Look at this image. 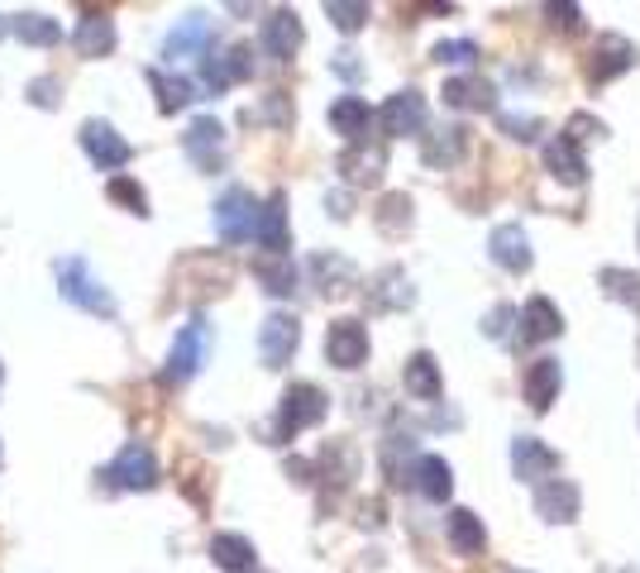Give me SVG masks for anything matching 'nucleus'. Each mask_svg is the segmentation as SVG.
<instances>
[{"label":"nucleus","instance_id":"obj_4","mask_svg":"<svg viewBox=\"0 0 640 573\" xmlns=\"http://www.w3.org/2000/svg\"><path fill=\"white\" fill-rule=\"evenodd\" d=\"M254 230H258V201L244 187H230L216 201V234L225 244H244V239H254Z\"/></svg>","mask_w":640,"mask_h":573},{"label":"nucleus","instance_id":"obj_22","mask_svg":"<svg viewBox=\"0 0 640 573\" xmlns=\"http://www.w3.org/2000/svg\"><path fill=\"white\" fill-rule=\"evenodd\" d=\"M211 559H216V569H225V573H254L258 569V554L244 536H216Z\"/></svg>","mask_w":640,"mask_h":573},{"label":"nucleus","instance_id":"obj_19","mask_svg":"<svg viewBox=\"0 0 640 573\" xmlns=\"http://www.w3.org/2000/svg\"><path fill=\"white\" fill-rule=\"evenodd\" d=\"M545 167H550V173H555L559 182H565V187H579L583 173H587V167H583V153L573 149V139H569V135H559V139L545 143Z\"/></svg>","mask_w":640,"mask_h":573},{"label":"nucleus","instance_id":"obj_37","mask_svg":"<svg viewBox=\"0 0 640 573\" xmlns=\"http://www.w3.org/2000/svg\"><path fill=\"white\" fill-rule=\"evenodd\" d=\"M30 101H34V106H48V110H58V82H54V77H44V82H34V86H30Z\"/></svg>","mask_w":640,"mask_h":573},{"label":"nucleus","instance_id":"obj_9","mask_svg":"<svg viewBox=\"0 0 640 573\" xmlns=\"http://www.w3.org/2000/svg\"><path fill=\"white\" fill-rule=\"evenodd\" d=\"M72 44H77V54H82V58H106V54H115V20L106 15V10L86 5L82 20H77V30H72Z\"/></svg>","mask_w":640,"mask_h":573},{"label":"nucleus","instance_id":"obj_26","mask_svg":"<svg viewBox=\"0 0 640 573\" xmlns=\"http://www.w3.org/2000/svg\"><path fill=\"white\" fill-rule=\"evenodd\" d=\"M258 244H264L268 254H287V201L272 197L268 206H258Z\"/></svg>","mask_w":640,"mask_h":573},{"label":"nucleus","instance_id":"obj_21","mask_svg":"<svg viewBox=\"0 0 640 573\" xmlns=\"http://www.w3.org/2000/svg\"><path fill=\"white\" fill-rule=\"evenodd\" d=\"M521 320H526V330H521V335H526L531 344L555 340V335L565 330V320H559V306L550 302V296H531V302H526V316H521Z\"/></svg>","mask_w":640,"mask_h":573},{"label":"nucleus","instance_id":"obj_27","mask_svg":"<svg viewBox=\"0 0 640 573\" xmlns=\"http://www.w3.org/2000/svg\"><path fill=\"white\" fill-rule=\"evenodd\" d=\"M369 120H373V115H369V106H363V101L359 96H339L335 101V106H330V125H335V135H345L349 143H363V135H369Z\"/></svg>","mask_w":640,"mask_h":573},{"label":"nucleus","instance_id":"obj_6","mask_svg":"<svg viewBox=\"0 0 640 573\" xmlns=\"http://www.w3.org/2000/svg\"><path fill=\"white\" fill-rule=\"evenodd\" d=\"M296 344H302V325H296V316H287V311L268 316L264 330H258V354H264L268 369H282V363H292Z\"/></svg>","mask_w":640,"mask_h":573},{"label":"nucleus","instance_id":"obj_36","mask_svg":"<svg viewBox=\"0 0 640 573\" xmlns=\"http://www.w3.org/2000/svg\"><path fill=\"white\" fill-rule=\"evenodd\" d=\"M435 58L440 62H474L478 48L468 44V38H454V44H435Z\"/></svg>","mask_w":640,"mask_h":573},{"label":"nucleus","instance_id":"obj_2","mask_svg":"<svg viewBox=\"0 0 640 573\" xmlns=\"http://www.w3.org/2000/svg\"><path fill=\"white\" fill-rule=\"evenodd\" d=\"M58 286H62V296H68L72 306L91 311V316H101V320L115 316V296L96 278H91L86 258H62V264H58Z\"/></svg>","mask_w":640,"mask_h":573},{"label":"nucleus","instance_id":"obj_13","mask_svg":"<svg viewBox=\"0 0 640 573\" xmlns=\"http://www.w3.org/2000/svg\"><path fill=\"white\" fill-rule=\"evenodd\" d=\"M249 72H254V54L244 44H234L225 48V54H216V58H206V86L211 91H225L234 82H249Z\"/></svg>","mask_w":640,"mask_h":573},{"label":"nucleus","instance_id":"obj_12","mask_svg":"<svg viewBox=\"0 0 640 573\" xmlns=\"http://www.w3.org/2000/svg\"><path fill=\"white\" fill-rule=\"evenodd\" d=\"M206 44H211V24H206V15H187L173 34L163 38V58H167V62L201 58V54H206Z\"/></svg>","mask_w":640,"mask_h":573},{"label":"nucleus","instance_id":"obj_30","mask_svg":"<svg viewBox=\"0 0 640 573\" xmlns=\"http://www.w3.org/2000/svg\"><path fill=\"white\" fill-rule=\"evenodd\" d=\"M15 34L24 38V44H34V48H54L62 30H58V20L54 15H34V10H24V15H15Z\"/></svg>","mask_w":640,"mask_h":573},{"label":"nucleus","instance_id":"obj_29","mask_svg":"<svg viewBox=\"0 0 640 573\" xmlns=\"http://www.w3.org/2000/svg\"><path fill=\"white\" fill-rule=\"evenodd\" d=\"M254 272H258V282H264L272 296L296 292V268L287 264V254H264V258L254 264Z\"/></svg>","mask_w":640,"mask_h":573},{"label":"nucleus","instance_id":"obj_8","mask_svg":"<svg viewBox=\"0 0 640 573\" xmlns=\"http://www.w3.org/2000/svg\"><path fill=\"white\" fill-rule=\"evenodd\" d=\"M325 354H330L335 369H359L369 359V330H363V320H335L330 335H325Z\"/></svg>","mask_w":640,"mask_h":573},{"label":"nucleus","instance_id":"obj_35","mask_svg":"<svg viewBox=\"0 0 640 573\" xmlns=\"http://www.w3.org/2000/svg\"><path fill=\"white\" fill-rule=\"evenodd\" d=\"M325 15H330L345 34H354V30H363V20H369V5H345V0H330V5H325Z\"/></svg>","mask_w":640,"mask_h":573},{"label":"nucleus","instance_id":"obj_3","mask_svg":"<svg viewBox=\"0 0 640 573\" xmlns=\"http://www.w3.org/2000/svg\"><path fill=\"white\" fill-rule=\"evenodd\" d=\"M206 349H211V330H206L201 316H191L187 325H182V335L173 340V354H167L163 377H167V383H187L191 373H201Z\"/></svg>","mask_w":640,"mask_h":573},{"label":"nucleus","instance_id":"obj_33","mask_svg":"<svg viewBox=\"0 0 640 573\" xmlns=\"http://www.w3.org/2000/svg\"><path fill=\"white\" fill-rule=\"evenodd\" d=\"M106 197L115 201V206H125L129 215H149V197H143V187L135 177H125V173H115L110 182H106Z\"/></svg>","mask_w":640,"mask_h":573},{"label":"nucleus","instance_id":"obj_39","mask_svg":"<svg viewBox=\"0 0 640 573\" xmlns=\"http://www.w3.org/2000/svg\"><path fill=\"white\" fill-rule=\"evenodd\" d=\"M550 15L559 30H573V24H579V5H550Z\"/></svg>","mask_w":640,"mask_h":573},{"label":"nucleus","instance_id":"obj_25","mask_svg":"<svg viewBox=\"0 0 640 573\" xmlns=\"http://www.w3.org/2000/svg\"><path fill=\"white\" fill-rule=\"evenodd\" d=\"M440 96H445L454 110H492V86L478 82V77H450Z\"/></svg>","mask_w":640,"mask_h":573},{"label":"nucleus","instance_id":"obj_32","mask_svg":"<svg viewBox=\"0 0 640 573\" xmlns=\"http://www.w3.org/2000/svg\"><path fill=\"white\" fill-rule=\"evenodd\" d=\"M407 393L426 397V401L440 393V369H435V359H430V354H411V363H407Z\"/></svg>","mask_w":640,"mask_h":573},{"label":"nucleus","instance_id":"obj_5","mask_svg":"<svg viewBox=\"0 0 640 573\" xmlns=\"http://www.w3.org/2000/svg\"><path fill=\"white\" fill-rule=\"evenodd\" d=\"M82 149L101 173H120V167L129 163V143L120 139V129H115L110 120H86L82 125Z\"/></svg>","mask_w":640,"mask_h":573},{"label":"nucleus","instance_id":"obj_24","mask_svg":"<svg viewBox=\"0 0 640 573\" xmlns=\"http://www.w3.org/2000/svg\"><path fill=\"white\" fill-rule=\"evenodd\" d=\"M416 488H421V498H426V502H445L450 492H454V473H450V464L440 459V454H426V459L416 464Z\"/></svg>","mask_w":640,"mask_h":573},{"label":"nucleus","instance_id":"obj_31","mask_svg":"<svg viewBox=\"0 0 640 573\" xmlns=\"http://www.w3.org/2000/svg\"><path fill=\"white\" fill-rule=\"evenodd\" d=\"M459 153H464V129H459V125H440L435 135L426 139V163H440V167H445V163L459 159Z\"/></svg>","mask_w":640,"mask_h":573},{"label":"nucleus","instance_id":"obj_17","mask_svg":"<svg viewBox=\"0 0 640 573\" xmlns=\"http://www.w3.org/2000/svg\"><path fill=\"white\" fill-rule=\"evenodd\" d=\"M492 258H498V268L507 272H526L531 268V239L521 225H502L492 230Z\"/></svg>","mask_w":640,"mask_h":573},{"label":"nucleus","instance_id":"obj_1","mask_svg":"<svg viewBox=\"0 0 640 573\" xmlns=\"http://www.w3.org/2000/svg\"><path fill=\"white\" fill-rule=\"evenodd\" d=\"M321 421H325V393L321 387H311V383L287 387V397L278 407V421H272V445H287L296 430L321 425Z\"/></svg>","mask_w":640,"mask_h":573},{"label":"nucleus","instance_id":"obj_10","mask_svg":"<svg viewBox=\"0 0 640 573\" xmlns=\"http://www.w3.org/2000/svg\"><path fill=\"white\" fill-rule=\"evenodd\" d=\"M383 129L392 139H411L426 129V96L421 91H397L383 106Z\"/></svg>","mask_w":640,"mask_h":573},{"label":"nucleus","instance_id":"obj_18","mask_svg":"<svg viewBox=\"0 0 640 573\" xmlns=\"http://www.w3.org/2000/svg\"><path fill=\"white\" fill-rule=\"evenodd\" d=\"M559 383H565L559 363L555 359H535L531 373H526V401H531V411H550V401L559 397Z\"/></svg>","mask_w":640,"mask_h":573},{"label":"nucleus","instance_id":"obj_20","mask_svg":"<svg viewBox=\"0 0 640 573\" xmlns=\"http://www.w3.org/2000/svg\"><path fill=\"white\" fill-rule=\"evenodd\" d=\"M220 143H225L220 120H196L187 129V153H191L196 167H220Z\"/></svg>","mask_w":640,"mask_h":573},{"label":"nucleus","instance_id":"obj_14","mask_svg":"<svg viewBox=\"0 0 640 573\" xmlns=\"http://www.w3.org/2000/svg\"><path fill=\"white\" fill-rule=\"evenodd\" d=\"M535 506H540L545 521L569 526V521L579 516V488H573L569 478H550V483H540V492H535Z\"/></svg>","mask_w":640,"mask_h":573},{"label":"nucleus","instance_id":"obj_15","mask_svg":"<svg viewBox=\"0 0 640 573\" xmlns=\"http://www.w3.org/2000/svg\"><path fill=\"white\" fill-rule=\"evenodd\" d=\"M555 468V454L540 445L535 435H516L512 440V473L526 478V483H540V478H550Z\"/></svg>","mask_w":640,"mask_h":573},{"label":"nucleus","instance_id":"obj_7","mask_svg":"<svg viewBox=\"0 0 640 573\" xmlns=\"http://www.w3.org/2000/svg\"><path fill=\"white\" fill-rule=\"evenodd\" d=\"M110 478L120 488L129 492H149L153 483H159V459H153V449L149 445H125L120 454H115V464H110Z\"/></svg>","mask_w":640,"mask_h":573},{"label":"nucleus","instance_id":"obj_38","mask_svg":"<svg viewBox=\"0 0 640 573\" xmlns=\"http://www.w3.org/2000/svg\"><path fill=\"white\" fill-rule=\"evenodd\" d=\"M507 129H516V139H531L535 135V129H540V125H535L531 120V115H507V120H502Z\"/></svg>","mask_w":640,"mask_h":573},{"label":"nucleus","instance_id":"obj_11","mask_svg":"<svg viewBox=\"0 0 640 573\" xmlns=\"http://www.w3.org/2000/svg\"><path fill=\"white\" fill-rule=\"evenodd\" d=\"M302 20H296V10H272V15L264 20V48H268V58H296L302 54Z\"/></svg>","mask_w":640,"mask_h":573},{"label":"nucleus","instance_id":"obj_23","mask_svg":"<svg viewBox=\"0 0 640 573\" xmlns=\"http://www.w3.org/2000/svg\"><path fill=\"white\" fill-rule=\"evenodd\" d=\"M149 82H153V96H159V110L163 115H177L182 106H191V101H196V82H191V77L149 72Z\"/></svg>","mask_w":640,"mask_h":573},{"label":"nucleus","instance_id":"obj_16","mask_svg":"<svg viewBox=\"0 0 640 573\" xmlns=\"http://www.w3.org/2000/svg\"><path fill=\"white\" fill-rule=\"evenodd\" d=\"M631 62H636V48L626 44V38H617V34H603L597 38V48H593V62H587V77H593V82H607V77L626 72Z\"/></svg>","mask_w":640,"mask_h":573},{"label":"nucleus","instance_id":"obj_40","mask_svg":"<svg viewBox=\"0 0 640 573\" xmlns=\"http://www.w3.org/2000/svg\"><path fill=\"white\" fill-rule=\"evenodd\" d=\"M0 34H5V24H0Z\"/></svg>","mask_w":640,"mask_h":573},{"label":"nucleus","instance_id":"obj_34","mask_svg":"<svg viewBox=\"0 0 640 573\" xmlns=\"http://www.w3.org/2000/svg\"><path fill=\"white\" fill-rule=\"evenodd\" d=\"M603 282H607V292L612 296H621V302H631L640 311V278L636 272H617V268H607L603 272Z\"/></svg>","mask_w":640,"mask_h":573},{"label":"nucleus","instance_id":"obj_41","mask_svg":"<svg viewBox=\"0 0 640 573\" xmlns=\"http://www.w3.org/2000/svg\"><path fill=\"white\" fill-rule=\"evenodd\" d=\"M0 377H5V369H0Z\"/></svg>","mask_w":640,"mask_h":573},{"label":"nucleus","instance_id":"obj_28","mask_svg":"<svg viewBox=\"0 0 640 573\" xmlns=\"http://www.w3.org/2000/svg\"><path fill=\"white\" fill-rule=\"evenodd\" d=\"M450 545L454 554H478L488 545V530H482V521L474 512H450Z\"/></svg>","mask_w":640,"mask_h":573}]
</instances>
